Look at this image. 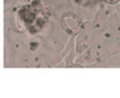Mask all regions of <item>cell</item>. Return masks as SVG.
I'll return each instance as SVG.
<instances>
[{"label":"cell","instance_id":"6da1fadb","mask_svg":"<svg viewBox=\"0 0 120 98\" xmlns=\"http://www.w3.org/2000/svg\"><path fill=\"white\" fill-rule=\"evenodd\" d=\"M61 24H63V27L65 29V31L71 35H77L82 30L81 20L73 13H68V15L64 16L63 20H61Z\"/></svg>","mask_w":120,"mask_h":98},{"label":"cell","instance_id":"7a4b0ae2","mask_svg":"<svg viewBox=\"0 0 120 98\" xmlns=\"http://www.w3.org/2000/svg\"><path fill=\"white\" fill-rule=\"evenodd\" d=\"M107 4H111V5H114V4H116V3H119L120 0H105Z\"/></svg>","mask_w":120,"mask_h":98}]
</instances>
